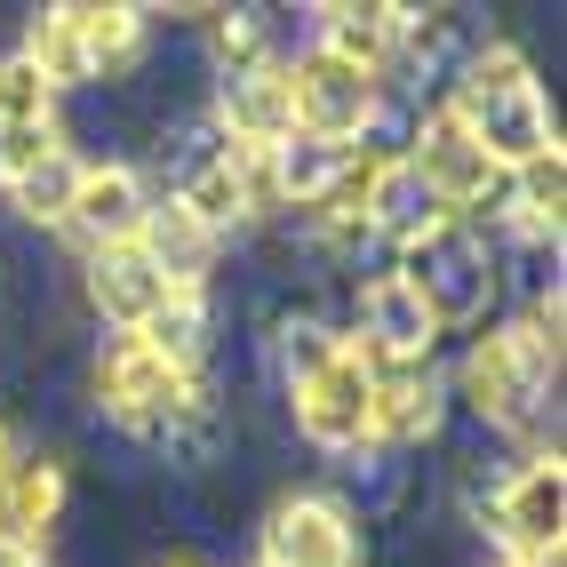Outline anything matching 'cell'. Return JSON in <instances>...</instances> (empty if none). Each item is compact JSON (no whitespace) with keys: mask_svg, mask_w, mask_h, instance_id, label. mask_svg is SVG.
<instances>
[{"mask_svg":"<svg viewBox=\"0 0 567 567\" xmlns=\"http://www.w3.org/2000/svg\"><path fill=\"white\" fill-rule=\"evenodd\" d=\"M464 112V128L480 136V153L496 161L504 176L512 168H527V161H544V153H559V136H551V104H544V89L527 81V89H496V96H447Z\"/></svg>","mask_w":567,"mask_h":567,"instance_id":"obj_9","label":"cell"},{"mask_svg":"<svg viewBox=\"0 0 567 567\" xmlns=\"http://www.w3.org/2000/svg\"><path fill=\"white\" fill-rule=\"evenodd\" d=\"M176 208L200 224V233H233V224L256 216V193H248V153H233L224 136H208L200 153H184L176 168Z\"/></svg>","mask_w":567,"mask_h":567,"instance_id":"obj_12","label":"cell"},{"mask_svg":"<svg viewBox=\"0 0 567 567\" xmlns=\"http://www.w3.org/2000/svg\"><path fill=\"white\" fill-rule=\"evenodd\" d=\"M64 24H72V41H81L96 81L121 72V64H136V49H144V9H121V0H104V9H96V0H72Z\"/></svg>","mask_w":567,"mask_h":567,"instance_id":"obj_20","label":"cell"},{"mask_svg":"<svg viewBox=\"0 0 567 567\" xmlns=\"http://www.w3.org/2000/svg\"><path fill=\"white\" fill-rule=\"evenodd\" d=\"M72 184H81V161H72V153H49L41 168H24L17 184H0V193H9V208H17L24 224H64Z\"/></svg>","mask_w":567,"mask_h":567,"instance_id":"obj_24","label":"cell"},{"mask_svg":"<svg viewBox=\"0 0 567 567\" xmlns=\"http://www.w3.org/2000/svg\"><path fill=\"white\" fill-rule=\"evenodd\" d=\"M352 161H360L352 144H328V136H305V128H296L280 153H264V176H272V200H280V208H312Z\"/></svg>","mask_w":567,"mask_h":567,"instance_id":"obj_18","label":"cell"},{"mask_svg":"<svg viewBox=\"0 0 567 567\" xmlns=\"http://www.w3.org/2000/svg\"><path fill=\"white\" fill-rule=\"evenodd\" d=\"M551 384H559V344L527 320L480 336L472 360H464V400L480 408V424H496V432H527L544 415Z\"/></svg>","mask_w":567,"mask_h":567,"instance_id":"obj_2","label":"cell"},{"mask_svg":"<svg viewBox=\"0 0 567 567\" xmlns=\"http://www.w3.org/2000/svg\"><path fill=\"white\" fill-rule=\"evenodd\" d=\"M24 567H41V559H24Z\"/></svg>","mask_w":567,"mask_h":567,"instance_id":"obj_30","label":"cell"},{"mask_svg":"<svg viewBox=\"0 0 567 567\" xmlns=\"http://www.w3.org/2000/svg\"><path fill=\"white\" fill-rule=\"evenodd\" d=\"M415 176H424V193L447 208V216H464V208H487L504 193V168L480 153V136L464 128V112L456 104H432L424 121H415V153H400Z\"/></svg>","mask_w":567,"mask_h":567,"instance_id":"obj_5","label":"cell"},{"mask_svg":"<svg viewBox=\"0 0 567 567\" xmlns=\"http://www.w3.org/2000/svg\"><path fill=\"white\" fill-rule=\"evenodd\" d=\"M487 527H496V544L512 567H559L567 551V464H559V447H536L504 487H496V504H487Z\"/></svg>","mask_w":567,"mask_h":567,"instance_id":"obj_4","label":"cell"},{"mask_svg":"<svg viewBox=\"0 0 567 567\" xmlns=\"http://www.w3.org/2000/svg\"><path fill=\"white\" fill-rule=\"evenodd\" d=\"M17 64L32 72V81H41L49 96L56 89H81V81H96L89 72V56H81V41H72V24H64V9H41L24 24V49H17Z\"/></svg>","mask_w":567,"mask_h":567,"instance_id":"obj_22","label":"cell"},{"mask_svg":"<svg viewBox=\"0 0 567 567\" xmlns=\"http://www.w3.org/2000/svg\"><path fill=\"white\" fill-rule=\"evenodd\" d=\"M49 153H64V128H56V121H32V128H0V184H17L24 168H41Z\"/></svg>","mask_w":567,"mask_h":567,"instance_id":"obj_27","label":"cell"},{"mask_svg":"<svg viewBox=\"0 0 567 567\" xmlns=\"http://www.w3.org/2000/svg\"><path fill=\"white\" fill-rule=\"evenodd\" d=\"M9 464H17V432H9V424H0V472H9Z\"/></svg>","mask_w":567,"mask_h":567,"instance_id":"obj_28","label":"cell"},{"mask_svg":"<svg viewBox=\"0 0 567 567\" xmlns=\"http://www.w3.org/2000/svg\"><path fill=\"white\" fill-rule=\"evenodd\" d=\"M32 121H56V96L9 56L0 64V128H32Z\"/></svg>","mask_w":567,"mask_h":567,"instance_id":"obj_26","label":"cell"},{"mask_svg":"<svg viewBox=\"0 0 567 567\" xmlns=\"http://www.w3.org/2000/svg\"><path fill=\"white\" fill-rule=\"evenodd\" d=\"M288 96H296V128L352 144L360 128H375V81H360L352 64H336L328 49H305L288 64Z\"/></svg>","mask_w":567,"mask_h":567,"instance_id":"obj_8","label":"cell"},{"mask_svg":"<svg viewBox=\"0 0 567 567\" xmlns=\"http://www.w3.org/2000/svg\"><path fill=\"white\" fill-rule=\"evenodd\" d=\"M400 280L424 296V312L447 328V320H480L487 296H496V256H487V240L472 233L464 216L432 224L424 240L400 248Z\"/></svg>","mask_w":567,"mask_h":567,"instance_id":"obj_3","label":"cell"},{"mask_svg":"<svg viewBox=\"0 0 567 567\" xmlns=\"http://www.w3.org/2000/svg\"><path fill=\"white\" fill-rule=\"evenodd\" d=\"M432 344H440V320L424 312V296H415L400 272H375L360 288V336H352V352L368 360V375L375 368H424Z\"/></svg>","mask_w":567,"mask_h":567,"instance_id":"obj_7","label":"cell"},{"mask_svg":"<svg viewBox=\"0 0 567 567\" xmlns=\"http://www.w3.org/2000/svg\"><path fill=\"white\" fill-rule=\"evenodd\" d=\"M168 296H184V288H168V272L153 256H144V240H121V248H96L89 256V305L112 320V328H144Z\"/></svg>","mask_w":567,"mask_h":567,"instance_id":"obj_14","label":"cell"},{"mask_svg":"<svg viewBox=\"0 0 567 567\" xmlns=\"http://www.w3.org/2000/svg\"><path fill=\"white\" fill-rule=\"evenodd\" d=\"M432 224H447V208L424 193V176H415L400 153H384L375 161V176H368V233H384V240H424Z\"/></svg>","mask_w":567,"mask_h":567,"instance_id":"obj_17","label":"cell"},{"mask_svg":"<svg viewBox=\"0 0 567 567\" xmlns=\"http://www.w3.org/2000/svg\"><path fill=\"white\" fill-rule=\"evenodd\" d=\"M216 64H224V81H233V72L280 64L272 56V17H264V9H224L216 17Z\"/></svg>","mask_w":567,"mask_h":567,"instance_id":"obj_25","label":"cell"},{"mask_svg":"<svg viewBox=\"0 0 567 567\" xmlns=\"http://www.w3.org/2000/svg\"><path fill=\"white\" fill-rule=\"evenodd\" d=\"M136 344L153 360H168V368H200V352H208V296H168V305L136 328Z\"/></svg>","mask_w":567,"mask_h":567,"instance_id":"obj_23","label":"cell"},{"mask_svg":"<svg viewBox=\"0 0 567 567\" xmlns=\"http://www.w3.org/2000/svg\"><path fill=\"white\" fill-rule=\"evenodd\" d=\"M504 567H512V559H504Z\"/></svg>","mask_w":567,"mask_h":567,"instance_id":"obj_31","label":"cell"},{"mask_svg":"<svg viewBox=\"0 0 567 567\" xmlns=\"http://www.w3.org/2000/svg\"><path fill=\"white\" fill-rule=\"evenodd\" d=\"M168 567H200V559H168Z\"/></svg>","mask_w":567,"mask_h":567,"instance_id":"obj_29","label":"cell"},{"mask_svg":"<svg viewBox=\"0 0 567 567\" xmlns=\"http://www.w3.org/2000/svg\"><path fill=\"white\" fill-rule=\"evenodd\" d=\"M440 432V375L424 368H375L368 375V447H415Z\"/></svg>","mask_w":567,"mask_h":567,"instance_id":"obj_15","label":"cell"},{"mask_svg":"<svg viewBox=\"0 0 567 567\" xmlns=\"http://www.w3.org/2000/svg\"><path fill=\"white\" fill-rule=\"evenodd\" d=\"M216 128L233 153H280L296 136V96H288V64H264V72H233L216 96Z\"/></svg>","mask_w":567,"mask_h":567,"instance_id":"obj_13","label":"cell"},{"mask_svg":"<svg viewBox=\"0 0 567 567\" xmlns=\"http://www.w3.org/2000/svg\"><path fill=\"white\" fill-rule=\"evenodd\" d=\"M320 49L352 64L360 81H375L392 64V9H320Z\"/></svg>","mask_w":567,"mask_h":567,"instance_id":"obj_21","label":"cell"},{"mask_svg":"<svg viewBox=\"0 0 567 567\" xmlns=\"http://www.w3.org/2000/svg\"><path fill=\"white\" fill-rule=\"evenodd\" d=\"M96 400L112 408V424H128L136 440H161V447H193L208 432V384H200V368H168V360L144 352L136 336H121V344L104 352Z\"/></svg>","mask_w":567,"mask_h":567,"instance_id":"obj_1","label":"cell"},{"mask_svg":"<svg viewBox=\"0 0 567 567\" xmlns=\"http://www.w3.org/2000/svg\"><path fill=\"white\" fill-rule=\"evenodd\" d=\"M56 512H64V464L41 456V447H17V464L0 472V519H9V536L24 551H41Z\"/></svg>","mask_w":567,"mask_h":567,"instance_id":"obj_16","label":"cell"},{"mask_svg":"<svg viewBox=\"0 0 567 567\" xmlns=\"http://www.w3.org/2000/svg\"><path fill=\"white\" fill-rule=\"evenodd\" d=\"M288 400H296V432H305L312 447H328V456L368 447V360L352 352V336L312 375H296Z\"/></svg>","mask_w":567,"mask_h":567,"instance_id":"obj_6","label":"cell"},{"mask_svg":"<svg viewBox=\"0 0 567 567\" xmlns=\"http://www.w3.org/2000/svg\"><path fill=\"white\" fill-rule=\"evenodd\" d=\"M144 256L168 272V288H184V296H200V280H208V264H216V233H200L193 216H184L176 200H161L153 216H144Z\"/></svg>","mask_w":567,"mask_h":567,"instance_id":"obj_19","label":"cell"},{"mask_svg":"<svg viewBox=\"0 0 567 567\" xmlns=\"http://www.w3.org/2000/svg\"><path fill=\"white\" fill-rule=\"evenodd\" d=\"M144 216H153V200H144V176H136L128 161H104V168H81V184H72L64 233L96 256V248L136 240V233H144Z\"/></svg>","mask_w":567,"mask_h":567,"instance_id":"obj_11","label":"cell"},{"mask_svg":"<svg viewBox=\"0 0 567 567\" xmlns=\"http://www.w3.org/2000/svg\"><path fill=\"white\" fill-rule=\"evenodd\" d=\"M264 567H360V527L336 496H288L264 519Z\"/></svg>","mask_w":567,"mask_h":567,"instance_id":"obj_10","label":"cell"}]
</instances>
